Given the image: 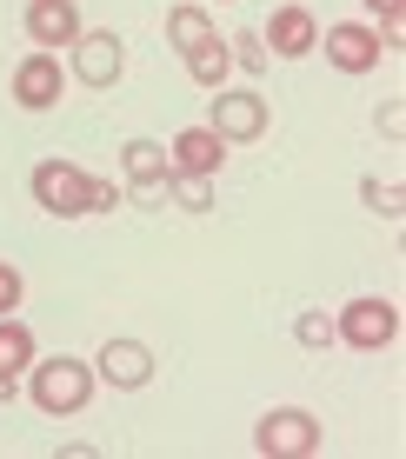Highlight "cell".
Returning <instances> with one entry per match:
<instances>
[{
    "label": "cell",
    "mask_w": 406,
    "mask_h": 459,
    "mask_svg": "<svg viewBox=\"0 0 406 459\" xmlns=\"http://www.w3.org/2000/svg\"><path fill=\"white\" fill-rule=\"evenodd\" d=\"M27 373H34V406L47 420L81 413L93 400V386H100V373H93L87 359H73V353H54V359H40V367H27Z\"/></svg>",
    "instance_id": "obj_1"
},
{
    "label": "cell",
    "mask_w": 406,
    "mask_h": 459,
    "mask_svg": "<svg viewBox=\"0 0 406 459\" xmlns=\"http://www.w3.org/2000/svg\"><path fill=\"white\" fill-rule=\"evenodd\" d=\"M254 453H267V459H314L320 453V420L307 413V406H273V413L254 426Z\"/></svg>",
    "instance_id": "obj_2"
},
{
    "label": "cell",
    "mask_w": 406,
    "mask_h": 459,
    "mask_svg": "<svg viewBox=\"0 0 406 459\" xmlns=\"http://www.w3.org/2000/svg\"><path fill=\"white\" fill-rule=\"evenodd\" d=\"M333 326H340V340H347V346L380 353V346L400 340V307H393V299H380V293H360V299H347V307L333 313Z\"/></svg>",
    "instance_id": "obj_3"
},
{
    "label": "cell",
    "mask_w": 406,
    "mask_h": 459,
    "mask_svg": "<svg viewBox=\"0 0 406 459\" xmlns=\"http://www.w3.org/2000/svg\"><path fill=\"white\" fill-rule=\"evenodd\" d=\"M34 200H40V213H54V220H87L93 173L67 167V160H40L34 167Z\"/></svg>",
    "instance_id": "obj_4"
},
{
    "label": "cell",
    "mask_w": 406,
    "mask_h": 459,
    "mask_svg": "<svg viewBox=\"0 0 406 459\" xmlns=\"http://www.w3.org/2000/svg\"><path fill=\"white\" fill-rule=\"evenodd\" d=\"M120 74H127V40L114 27H81V40H73V81L81 87H120Z\"/></svg>",
    "instance_id": "obj_5"
},
{
    "label": "cell",
    "mask_w": 406,
    "mask_h": 459,
    "mask_svg": "<svg viewBox=\"0 0 406 459\" xmlns=\"http://www.w3.org/2000/svg\"><path fill=\"white\" fill-rule=\"evenodd\" d=\"M267 100H260V93L254 87H213V134H220L227 140V147H233V140H260V134H267Z\"/></svg>",
    "instance_id": "obj_6"
},
{
    "label": "cell",
    "mask_w": 406,
    "mask_h": 459,
    "mask_svg": "<svg viewBox=\"0 0 406 459\" xmlns=\"http://www.w3.org/2000/svg\"><path fill=\"white\" fill-rule=\"evenodd\" d=\"M260 40L273 47V60H307L320 47V21H314V7L287 0V7H273V21L260 27Z\"/></svg>",
    "instance_id": "obj_7"
},
{
    "label": "cell",
    "mask_w": 406,
    "mask_h": 459,
    "mask_svg": "<svg viewBox=\"0 0 406 459\" xmlns=\"http://www.w3.org/2000/svg\"><path fill=\"white\" fill-rule=\"evenodd\" d=\"M27 40L40 54H60V47L81 40V0H27Z\"/></svg>",
    "instance_id": "obj_8"
},
{
    "label": "cell",
    "mask_w": 406,
    "mask_h": 459,
    "mask_svg": "<svg viewBox=\"0 0 406 459\" xmlns=\"http://www.w3.org/2000/svg\"><path fill=\"white\" fill-rule=\"evenodd\" d=\"M60 54H27L21 67H13V107H27V114H47V107H60Z\"/></svg>",
    "instance_id": "obj_9"
},
{
    "label": "cell",
    "mask_w": 406,
    "mask_h": 459,
    "mask_svg": "<svg viewBox=\"0 0 406 459\" xmlns=\"http://www.w3.org/2000/svg\"><path fill=\"white\" fill-rule=\"evenodd\" d=\"M93 373H100L114 393H140V386L153 379V353H147L140 340H107L100 359H93Z\"/></svg>",
    "instance_id": "obj_10"
},
{
    "label": "cell",
    "mask_w": 406,
    "mask_h": 459,
    "mask_svg": "<svg viewBox=\"0 0 406 459\" xmlns=\"http://www.w3.org/2000/svg\"><path fill=\"white\" fill-rule=\"evenodd\" d=\"M326 60H333L340 74H373L380 67V34H373V27H353V21L326 27Z\"/></svg>",
    "instance_id": "obj_11"
},
{
    "label": "cell",
    "mask_w": 406,
    "mask_h": 459,
    "mask_svg": "<svg viewBox=\"0 0 406 459\" xmlns=\"http://www.w3.org/2000/svg\"><path fill=\"white\" fill-rule=\"evenodd\" d=\"M174 167L180 173H220V160H227V140L213 134V126H186V134H174Z\"/></svg>",
    "instance_id": "obj_12"
},
{
    "label": "cell",
    "mask_w": 406,
    "mask_h": 459,
    "mask_svg": "<svg viewBox=\"0 0 406 459\" xmlns=\"http://www.w3.org/2000/svg\"><path fill=\"white\" fill-rule=\"evenodd\" d=\"M120 167H127L134 186H167V173H174V153H167L160 140H127V147H120Z\"/></svg>",
    "instance_id": "obj_13"
},
{
    "label": "cell",
    "mask_w": 406,
    "mask_h": 459,
    "mask_svg": "<svg viewBox=\"0 0 406 459\" xmlns=\"http://www.w3.org/2000/svg\"><path fill=\"white\" fill-rule=\"evenodd\" d=\"M186 74H194V81L200 87H227V74H233V54H227V40L220 34H207V40H200V47H186Z\"/></svg>",
    "instance_id": "obj_14"
},
{
    "label": "cell",
    "mask_w": 406,
    "mask_h": 459,
    "mask_svg": "<svg viewBox=\"0 0 406 459\" xmlns=\"http://www.w3.org/2000/svg\"><path fill=\"white\" fill-rule=\"evenodd\" d=\"M34 367V333L13 313H0V373H27Z\"/></svg>",
    "instance_id": "obj_15"
},
{
    "label": "cell",
    "mask_w": 406,
    "mask_h": 459,
    "mask_svg": "<svg viewBox=\"0 0 406 459\" xmlns=\"http://www.w3.org/2000/svg\"><path fill=\"white\" fill-rule=\"evenodd\" d=\"M167 194H174L186 213H207L213 207V173H180L174 167V173H167Z\"/></svg>",
    "instance_id": "obj_16"
},
{
    "label": "cell",
    "mask_w": 406,
    "mask_h": 459,
    "mask_svg": "<svg viewBox=\"0 0 406 459\" xmlns=\"http://www.w3.org/2000/svg\"><path fill=\"white\" fill-rule=\"evenodd\" d=\"M293 340H300L307 353H326V346L340 340V326H333V313H326V307H307L300 320H293Z\"/></svg>",
    "instance_id": "obj_17"
},
{
    "label": "cell",
    "mask_w": 406,
    "mask_h": 459,
    "mask_svg": "<svg viewBox=\"0 0 406 459\" xmlns=\"http://www.w3.org/2000/svg\"><path fill=\"white\" fill-rule=\"evenodd\" d=\"M213 34V21H207V7H174V13H167V40H174L180 47V54H186V47H200V40H207Z\"/></svg>",
    "instance_id": "obj_18"
},
{
    "label": "cell",
    "mask_w": 406,
    "mask_h": 459,
    "mask_svg": "<svg viewBox=\"0 0 406 459\" xmlns=\"http://www.w3.org/2000/svg\"><path fill=\"white\" fill-rule=\"evenodd\" d=\"M227 54H233V67H246V74H267L273 67V54H267V40L254 34V27H240V34L227 40Z\"/></svg>",
    "instance_id": "obj_19"
},
{
    "label": "cell",
    "mask_w": 406,
    "mask_h": 459,
    "mask_svg": "<svg viewBox=\"0 0 406 459\" xmlns=\"http://www.w3.org/2000/svg\"><path fill=\"white\" fill-rule=\"evenodd\" d=\"M360 200H367L380 220H400V213H406V186H400V180H360Z\"/></svg>",
    "instance_id": "obj_20"
},
{
    "label": "cell",
    "mask_w": 406,
    "mask_h": 459,
    "mask_svg": "<svg viewBox=\"0 0 406 459\" xmlns=\"http://www.w3.org/2000/svg\"><path fill=\"white\" fill-rule=\"evenodd\" d=\"M21 299H27L21 266H7V260H0V313H21Z\"/></svg>",
    "instance_id": "obj_21"
},
{
    "label": "cell",
    "mask_w": 406,
    "mask_h": 459,
    "mask_svg": "<svg viewBox=\"0 0 406 459\" xmlns=\"http://www.w3.org/2000/svg\"><path fill=\"white\" fill-rule=\"evenodd\" d=\"M380 134H386V140L406 134V100H386V107H380Z\"/></svg>",
    "instance_id": "obj_22"
},
{
    "label": "cell",
    "mask_w": 406,
    "mask_h": 459,
    "mask_svg": "<svg viewBox=\"0 0 406 459\" xmlns=\"http://www.w3.org/2000/svg\"><path fill=\"white\" fill-rule=\"evenodd\" d=\"M120 207V186L114 180H93V200H87V213H114Z\"/></svg>",
    "instance_id": "obj_23"
},
{
    "label": "cell",
    "mask_w": 406,
    "mask_h": 459,
    "mask_svg": "<svg viewBox=\"0 0 406 459\" xmlns=\"http://www.w3.org/2000/svg\"><path fill=\"white\" fill-rule=\"evenodd\" d=\"M360 7H373L380 21H400V7H406V0H360Z\"/></svg>",
    "instance_id": "obj_24"
},
{
    "label": "cell",
    "mask_w": 406,
    "mask_h": 459,
    "mask_svg": "<svg viewBox=\"0 0 406 459\" xmlns=\"http://www.w3.org/2000/svg\"><path fill=\"white\" fill-rule=\"evenodd\" d=\"M13 393H21V373H0V406H13Z\"/></svg>",
    "instance_id": "obj_25"
}]
</instances>
